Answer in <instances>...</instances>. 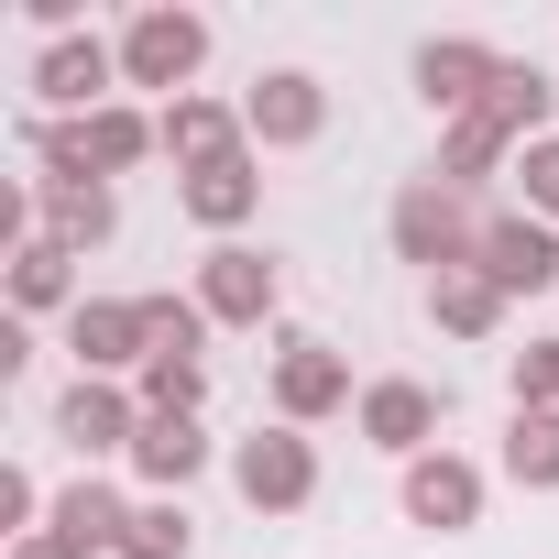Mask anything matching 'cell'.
Instances as JSON below:
<instances>
[{
    "label": "cell",
    "instance_id": "16",
    "mask_svg": "<svg viewBox=\"0 0 559 559\" xmlns=\"http://www.w3.org/2000/svg\"><path fill=\"white\" fill-rule=\"evenodd\" d=\"M23 559H78V548H67V537H34V548H23Z\"/></svg>",
    "mask_w": 559,
    "mask_h": 559
},
{
    "label": "cell",
    "instance_id": "4",
    "mask_svg": "<svg viewBox=\"0 0 559 559\" xmlns=\"http://www.w3.org/2000/svg\"><path fill=\"white\" fill-rule=\"evenodd\" d=\"M67 439H78V450H110V439H143V428H132V406H121L110 384H78V395H67Z\"/></svg>",
    "mask_w": 559,
    "mask_h": 559
},
{
    "label": "cell",
    "instance_id": "2",
    "mask_svg": "<svg viewBox=\"0 0 559 559\" xmlns=\"http://www.w3.org/2000/svg\"><path fill=\"white\" fill-rule=\"evenodd\" d=\"M472 504H483V483H472L461 461H417V483H406V515H417V526H461Z\"/></svg>",
    "mask_w": 559,
    "mask_h": 559
},
{
    "label": "cell",
    "instance_id": "7",
    "mask_svg": "<svg viewBox=\"0 0 559 559\" xmlns=\"http://www.w3.org/2000/svg\"><path fill=\"white\" fill-rule=\"evenodd\" d=\"M143 330H154V308H88V319H78V352H88V362H132Z\"/></svg>",
    "mask_w": 559,
    "mask_h": 559
},
{
    "label": "cell",
    "instance_id": "17",
    "mask_svg": "<svg viewBox=\"0 0 559 559\" xmlns=\"http://www.w3.org/2000/svg\"><path fill=\"white\" fill-rule=\"evenodd\" d=\"M537 187H548V198H559V154H537Z\"/></svg>",
    "mask_w": 559,
    "mask_h": 559
},
{
    "label": "cell",
    "instance_id": "5",
    "mask_svg": "<svg viewBox=\"0 0 559 559\" xmlns=\"http://www.w3.org/2000/svg\"><path fill=\"white\" fill-rule=\"evenodd\" d=\"M132 461H143L154 483H187V472H198V428H187V417H143V439H132Z\"/></svg>",
    "mask_w": 559,
    "mask_h": 559
},
{
    "label": "cell",
    "instance_id": "14",
    "mask_svg": "<svg viewBox=\"0 0 559 559\" xmlns=\"http://www.w3.org/2000/svg\"><path fill=\"white\" fill-rule=\"evenodd\" d=\"M439 308H450V330H483V319H493V286H450Z\"/></svg>",
    "mask_w": 559,
    "mask_h": 559
},
{
    "label": "cell",
    "instance_id": "13",
    "mask_svg": "<svg viewBox=\"0 0 559 559\" xmlns=\"http://www.w3.org/2000/svg\"><path fill=\"white\" fill-rule=\"evenodd\" d=\"M187 56H198L187 23H154V34H143V67H187Z\"/></svg>",
    "mask_w": 559,
    "mask_h": 559
},
{
    "label": "cell",
    "instance_id": "1",
    "mask_svg": "<svg viewBox=\"0 0 559 559\" xmlns=\"http://www.w3.org/2000/svg\"><path fill=\"white\" fill-rule=\"evenodd\" d=\"M308 483H319V472H308L297 439H252V450H241V493H252V504H308Z\"/></svg>",
    "mask_w": 559,
    "mask_h": 559
},
{
    "label": "cell",
    "instance_id": "8",
    "mask_svg": "<svg viewBox=\"0 0 559 559\" xmlns=\"http://www.w3.org/2000/svg\"><path fill=\"white\" fill-rule=\"evenodd\" d=\"M362 417H373V439H384V450H406V439H428V395H417V384H384V395H373Z\"/></svg>",
    "mask_w": 559,
    "mask_h": 559
},
{
    "label": "cell",
    "instance_id": "6",
    "mask_svg": "<svg viewBox=\"0 0 559 559\" xmlns=\"http://www.w3.org/2000/svg\"><path fill=\"white\" fill-rule=\"evenodd\" d=\"M263 297H274V274H263L252 252H219V274H209V308H219V319H263Z\"/></svg>",
    "mask_w": 559,
    "mask_h": 559
},
{
    "label": "cell",
    "instance_id": "11",
    "mask_svg": "<svg viewBox=\"0 0 559 559\" xmlns=\"http://www.w3.org/2000/svg\"><path fill=\"white\" fill-rule=\"evenodd\" d=\"M330 395H341V362H330V352H297V362H286V406H297V417H319Z\"/></svg>",
    "mask_w": 559,
    "mask_h": 559
},
{
    "label": "cell",
    "instance_id": "15",
    "mask_svg": "<svg viewBox=\"0 0 559 559\" xmlns=\"http://www.w3.org/2000/svg\"><path fill=\"white\" fill-rule=\"evenodd\" d=\"M198 209H209V219H230V209H241V176H230V165H219V176H198Z\"/></svg>",
    "mask_w": 559,
    "mask_h": 559
},
{
    "label": "cell",
    "instance_id": "3",
    "mask_svg": "<svg viewBox=\"0 0 559 559\" xmlns=\"http://www.w3.org/2000/svg\"><path fill=\"white\" fill-rule=\"evenodd\" d=\"M121 526H132V515H121V504H110L99 483H78V493L56 504V537H67L78 559H88V548H121Z\"/></svg>",
    "mask_w": 559,
    "mask_h": 559
},
{
    "label": "cell",
    "instance_id": "12",
    "mask_svg": "<svg viewBox=\"0 0 559 559\" xmlns=\"http://www.w3.org/2000/svg\"><path fill=\"white\" fill-rule=\"evenodd\" d=\"M515 472L526 483H559V417H515Z\"/></svg>",
    "mask_w": 559,
    "mask_h": 559
},
{
    "label": "cell",
    "instance_id": "10",
    "mask_svg": "<svg viewBox=\"0 0 559 559\" xmlns=\"http://www.w3.org/2000/svg\"><path fill=\"white\" fill-rule=\"evenodd\" d=\"M121 548H132V559H187V515H176V504H143V515L121 526Z\"/></svg>",
    "mask_w": 559,
    "mask_h": 559
},
{
    "label": "cell",
    "instance_id": "9",
    "mask_svg": "<svg viewBox=\"0 0 559 559\" xmlns=\"http://www.w3.org/2000/svg\"><path fill=\"white\" fill-rule=\"evenodd\" d=\"M483 263L504 274V286H537V274H548V230H493V241H483Z\"/></svg>",
    "mask_w": 559,
    "mask_h": 559
}]
</instances>
